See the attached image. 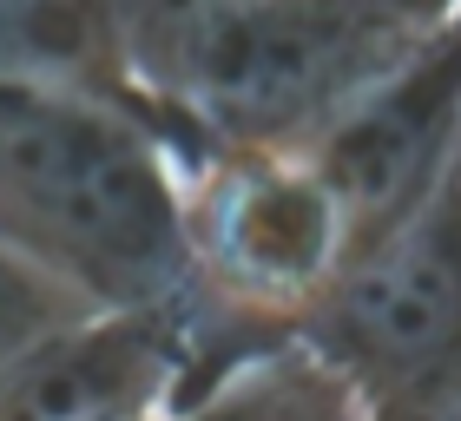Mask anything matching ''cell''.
<instances>
[{
	"instance_id": "3",
	"label": "cell",
	"mask_w": 461,
	"mask_h": 421,
	"mask_svg": "<svg viewBox=\"0 0 461 421\" xmlns=\"http://www.w3.org/2000/svg\"><path fill=\"white\" fill-rule=\"evenodd\" d=\"M297 343L343 382L356 415L448 421L461 408L455 184L395 230L343 250L297 309Z\"/></svg>"
},
{
	"instance_id": "10",
	"label": "cell",
	"mask_w": 461,
	"mask_h": 421,
	"mask_svg": "<svg viewBox=\"0 0 461 421\" xmlns=\"http://www.w3.org/2000/svg\"><path fill=\"white\" fill-rule=\"evenodd\" d=\"M363 13L389 20V27H409V33H435V27H455V0H356Z\"/></svg>"
},
{
	"instance_id": "8",
	"label": "cell",
	"mask_w": 461,
	"mask_h": 421,
	"mask_svg": "<svg viewBox=\"0 0 461 421\" xmlns=\"http://www.w3.org/2000/svg\"><path fill=\"white\" fill-rule=\"evenodd\" d=\"M230 7H238V0H99L106 33L119 47V67H125V79H132V93L152 105V119H158L165 93L178 86L192 47Z\"/></svg>"
},
{
	"instance_id": "5",
	"label": "cell",
	"mask_w": 461,
	"mask_h": 421,
	"mask_svg": "<svg viewBox=\"0 0 461 421\" xmlns=\"http://www.w3.org/2000/svg\"><path fill=\"white\" fill-rule=\"evenodd\" d=\"M455 105H461V33L442 27L415 40L395 67H383L297 145L310 178L337 204L343 250L395 230L455 184Z\"/></svg>"
},
{
	"instance_id": "2",
	"label": "cell",
	"mask_w": 461,
	"mask_h": 421,
	"mask_svg": "<svg viewBox=\"0 0 461 421\" xmlns=\"http://www.w3.org/2000/svg\"><path fill=\"white\" fill-rule=\"evenodd\" d=\"M415 40L429 33L389 27L356 0H238L192 47L178 86L158 105V125L185 165L224 145L297 152Z\"/></svg>"
},
{
	"instance_id": "1",
	"label": "cell",
	"mask_w": 461,
	"mask_h": 421,
	"mask_svg": "<svg viewBox=\"0 0 461 421\" xmlns=\"http://www.w3.org/2000/svg\"><path fill=\"white\" fill-rule=\"evenodd\" d=\"M0 244L86 309L185 297V158L152 105L0 79Z\"/></svg>"
},
{
	"instance_id": "7",
	"label": "cell",
	"mask_w": 461,
	"mask_h": 421,
	"mask_svg": "<svg viewBox=\"0 0 461 421\" xmlns=\"http://www.w3.org/2000/svg\"><path fill=\"white\" fill-rule=\"evenodd\" d=\"M0 79H67L139 99L99 0H0Z\"/></svg>"
},
{
	"instance_id": "4",
	"label": "cell",
	"mask_w": 461,
	"mask_h": 421,
	"mask_svg": "<svg viewBox=\"0 0 461 421\" xmlns=\"http://www.w3.org/2000/svg\"><path fill=\"white\" fill-rule=\"evenodd\" d=\"M185 290L297 329V309L343 257V224L297 152L224 145L185 165Z\"/></svg>"
},
{
	"instance_id": "6",
	"label": "cell",
	"mask_w": 461,
	"mask_h": 421,
	"mask_svg": "<svg viewBox=\"0 0 461 421\" xmlns=\"http://www.w3.org/2000/svg\"><path fill=\"white\" fill-rule=\"evenodd\" d=\"M178 303V297H172ZM172 303L73 309L0 375V421H139L172 415L185 336Z\"/></svg>"
},
{
	"instance_id": "9",
	"label": "cell",
	"mask_w": 461,
	"mask_h": 421,
	"mask_svg": "<svg viewBox=\"0 0 461 421\" xmlns=\"http://www.w3.org/2000/svg\"><path fill=\"white\" fill-rule=\"evenodd\" d=\"M73 309H86V303L67 297L47 270H33L14 244H0V375H7L47 329L67 323Z\"/></svg>"
}]
</instances>
